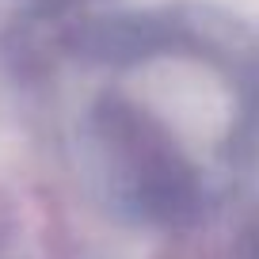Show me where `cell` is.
Masks as SVG:
<instances>
[{"instance_id": "1", "label": "cell", "mask_w": 259, "mask_h": 259, "mask_svg": "<svg viewBox=\"0 0 259 259\" xmlns=\"http://www.w3.org/2000/svg\"><path fill=\"white\" fill-rule=\"evenodd\" d=\"M76 153L92 194L130 225L179 233L221 202L229 179L191 149L187 130L160 107L103 92L76 126Z\"/></svg>"}]
</instances>
